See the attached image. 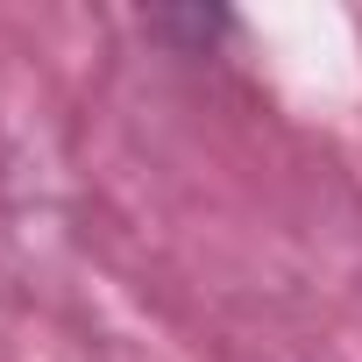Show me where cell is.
Returning a JSON list of instances; mask_svg holds the SVG:
<instances>
[{"mask_svg": "<svg viewBox=\"0 0 362 362\" xmlns=\"http://www.w3.org/2000/svg\"><path fill=\"white\" fill-rule=\"evenodd\" d=\"M235 29H242V22H235L228 8H206V0H192V8H149V15H142V36L163 43L170 57H214Z\"/></svg>", "mask_w": 362, "mask_h": 362, "instance_id": "6da1fadb", "label": "cell"}]
</instances>
